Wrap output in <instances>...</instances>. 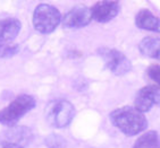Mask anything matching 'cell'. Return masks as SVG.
Wrapping results in <instances>:
<instances>
[{
	"mask_svg": "<svg viewBox=\"0 0 160 148\" xmlns=\"http://www.w3.org/2000/svg\"><path fill=\"white\" fill-rule=\"evenodd\" d=\"M110 121L126 136L139 135L148 127V121L144 114L132 106H124L112 111L110 113Z\"/></svg>",
	"mask_w": 160,
	"mask_h": 148,
	"instance_id": "1",
	"label": "cell"
},
{
	"mask_svg": "<svg viewBox=\"0 0 160 148\" xmlns=\"http://www.w3.org/2000/svg\"><path fill=\"white\" fill-rule=\"evenodd\" d=\"M37 105V101L28 94H22L14 101L0 110V123L7 127H14L25 114L33 110Z\"/></svg>",
	"mask_w": 160,
	"mask_h": 148,
	"instance_id": "2",
	"label": "cell"
},
{
	"mask_svg": "<svg viewBox=\"0 0 160 148\" xmlns=\"http://www.w3.org/2000/svg\"><path fill=\"white\" fill-rule=\"evenodd\" d=\"M75 108L66 99H55L47 105L44 117L53 128H65L74 119Z\"/></svg>",
	"mask_w": 160,
	"mask_h": 148,
	"instance_id": "3",
	"label": "cell"
},
{
	"mask_svg": "<svg viewBox=\"0 0 160 148\" xmlns=\"http://www.w3.org/2000/svg\"><path fill=\"white\" fill-rule=\"evenodd\" d=\"M21 28L17 18L0 19V58H10L18 52V45L12 42L18 36Z\"/></svg>",
	"mask_w": 160,
	"mask_h": 148,
	"instance_id": "4",
	"label": "cell"
},
{
	"mask_svg": "<svg viewBox=\"0 0 160 148\" xmlns=\"http://www.w3.org/2000/svg\"><path fill=\"white\" fill-rule=\"evenodd\" d=\"M32 22L34 28L39 33L49 34L62 23V15L56 7L48 3H41L34 10Z\"/></svg>",
	"mask_w": 160,
	"mask_h": 148,
	"instance_id": "5",
	"label": "cell"
},
{
	"mask_svg": "<svg viewBox=\"0 0 160 148\" xmlns=\"http://www.w3.org/2000/svg\"><path fill=\"white\" fill-rule=\"evenodd\" d=\"M98 53L105 61L106 67L116 76H123L132 69V63L124 53L110 48H101Z\"/></svg>",
	"mask_w": 160,
	"mask_h": 148,
	"instance_id": "6",
	"label": "cell"
},
{
	"mask_svg": "<svg viewBox=\"0 0 160 148\" xmlns=\"http://www.w3.org/2000/svg\"><path fill=\"white\" fill-rule=\"evenodd\" d=\"M134 108L144 114L153 105L160 106V87L156 85L145 86L136 93L134 99Z\"/></svg>",
	"mask_w": 160,
	"mask_h": 148,
	"instance_id": "7",
	"label": "cell"
},
{
	"mask_svg": "<svg viewBox=\"0 0 160 148\" xmlns=\"http://www.w3.org/2000/svg\"><path fill=\"white\" fill-rule=\"evenodd\" d=\"M91 21H92L91 8H88L85 6L74 7L62 19V26L65 28H71V30L85 27L91 23Z\"/></svg>",
	"mask_w": 160,
	"mask_h": 148,
	"instance_id": "8",
	"label": "cell"
},
{
	"mask_svg": "<svg viewBox=\"0 0 160 148\" xmlns=\"http://www.w3.org/2000/svg\"><path fill=\"white\" fill-rule=\"evenodd\" d=\"M92 19L99 23H107L114 19L119 12V3L117 1H99L91 8Z\"/></svg>",
	"mask_w": 160,
	"mask_h": 148,
	"instance_id": "9",
	"label": "cell"
},
{
	"mask_svg": "<svg viewBox=\"0 0 160 148\" xmlns=\"http://www.w3.org/2000/svg\"><path fill=\"white\" fill-rule=\"evenodd\" d=\"M33 138V133L28 127H12L2 133L1 142L14 144L24 147Z\"/></svg>",
	"mask_w": 160,
	"mask_h": 148,
	"instance_id": "10",
	"label": "cell"
},
{
	"mask_svg": "<svg viewBox=\"0 0 160 148\" xmlns=\"http://www.w3.org/2000/svg\"><path fill=\"white\" fill-rule=\"evenodd\" d=\"M135 24L141 30L160 33V18L148 9H142L136 14Z\"/></svg>",
	"mask_w": 160,
	"mask_h": 148,
	"instance_id": "11",
	"label": "cell"
},
{
	"mask_svg": "<svg viewBox=\"0 0 160 148\" xmlns=\"http://www.w3.org/2000/svg\"><path fill=\"white\" fill-rule=\"evenodd\" d=\"M139 50L142 56L160 60V37L148 36L143 39L139 44Z\"/></svg>",
	"mask_w": 160,
	"mask_h": 148,
	"instance_id": "12",
	"label": "cell"
},
{
	"mask_svg": "<svg viewBox=\"0 0 160 148\" xmlns=\"http://www.w3.org/2000/svg\"><path fill=\"white\" fill-rule=\"evenodd\" d=\"M133 148H160V138L156 131H148L138 138Z\"/></svg>",
	"mask_w": 160,
	"mask_h": 148,
	"instance_id": "13",
	"label": "cell"
},
{
	"mask_svg": "<svg viewBox=\"0 0 160 148\" xmlns=\"http://www.w3.org/2000/svg\"><path fill=\"white\" fill-rule=\"evenodd\" d=\"M47 148H66V140L57 133H51L44 140Z\"/></svg>",
	"mask_w": 160,
	"mask_h": 148,
	"instance_id": "14",
	"label": "cell"
},
{
	"mask_svg": "<svg viewBox=\"0 0 160 148\" xmlns=\"http://www.w3.org/2000/svg\"><path fill=\"white\" fill-rule=\"evenodd\" d=\"M148 75L150 79H152L154 83L158 84L160 87V66L159 65H152L148 68Z\"/></svg>",
	"mask_w": 160,
	"mask_h": 148,
	"instance_id": "15",
	"label": "cell"
},
{
	"mask_svg": "<svg viewBox=\"0 0 160 148\" xmlns=\"http://www.w3.org/2000/svg\"><path fill=\"white\" fill-rule=\"evenodd\" d=\"M0 148H24L19 145H14V144H5V142H1Z\"/></svg>",
	"mask_w": 160,
	"mask_h": 148,
	"instance_id": "16",
	"label": "cell"
}]
</instances>
